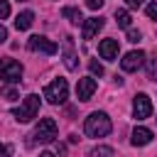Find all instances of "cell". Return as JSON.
I'll return each mask as SVG.
<instances>
[{"instance_id":"24","label":"cell","mask_w":157,"mask_h":157,"mask_svg":"<svg viewBox=\"0 0 157 157\" xmlns=\"http://www.w3.org/2000/svg\"><path fill=\"white\" fill-rule=\"evenodd\" d=\"M103 2H105V0H86V5H88L91 10H98V7H103Z\"/></svg>"},{"instance_id":"18","label":"cell","mask_w":157,"mask_h":157,"mask_svg":"<svg viewBox=\"0 0 157 157\" xmlns=\"http://www.w3.org/2000/svg\"><path fill=\"white\" fill-rule=\"evenodd\" d=\"M147 76H150L152 81H157V52H155L152 59L147 61Z\"/></svg>"},{"instance_id":"22","label":"cell","mask_w":157,"mask_h":157,"mask_svg":"<svg viewBox=\"0 0 157 157\" xmlns=\"http://www.w3.org/2000/svg\"><path fill=\"white\" fill-rule=\"evenodd\" d=\"M10 15V2L7 0H0V20H5Z\"/></svg>"},{"instance_id":"27","label":"cell","mask_w":157,"mask_h":157,"mask_svg":"<svg viewBox=\"0 0 157 157\" xmlns=\"http://www.w3.org/2000/svg\"><path fill=\"white\" fill-rule=\"evenodd\" d=\"M7 155H10V150H7L5 145H0V157H7Z\"/></svg>"},{"instance_id":"1","label":"cell","mask_w":157,"mask_h":157,"mask_svg":"<svg viewBox=\"0 0 157 157\" xmlns=\"http://www.w3.org/2000/svg\"><path fill=\"white\" fill-rule=\"evenodd\" d=\"M110 118L103 113V110H93L88 118H86V123H83V130H86V135L88 137H105L108 132H110Z\"/></svg>"},{"instance_id":"16","label":"cell","mask_w":157,"mask_h":157,"mask_svg":"<svg viewBox=\"0 0 157 157\" xmlns=\"http://www.w3.org/2000/svg\"><path fill=\"white\" fill-rule=\"evenodd\" d=\"M113 155H115V150L108 147V145H98V147L91 150V157H113Z\"/></svg>"},{"instance_id":"6","label":"cell","mask_w":157,"mask_h":157,"mask_svg":"<svg viewBox=\"0 0 157 157\" xmlns=\"http://www.w3.org/2000/svg\"><path fill=\"white\" fill-rule=\"evenodd\" d=\"M27 47H29L32 52H37V54H47V56L56 54V49H59V47H56L52 39H47V37H42V34L29 37V39H27Z\"/></svg>"},{"instance_id":"3","label":"cell","mask_w":157,"mask_h":157,"mask_svg":"<svg viewBox=\"0 0 157 157\" xmlns=\"http://www.w3.org/2000/svg\"><path fill=\"white\" fill-rule=\"evenodd\" d=\"M66 96H69V83H66V78H54V81L44 88V98H47L52 105L64 103Z\"/></svg>"},{"instance_id":"14","label":"cell","mask_w":157,"mask_h":157,"mask_svg":"<svg viewBox=\"0 0 157 157\" xmlns=\"http://www.w3.org/2000/svg\"><path fill=\"white\" fill-rule=\"evenodd\" d=\"M32 22H34V12H32V10H25V12H20V15H17L15 27L22 32V29H29V27H32Z\"/></svg>"},{"instance_id":"5","label":"cell","mask_w":157,"mask_h":157,"mask_svg":"<svg viewBox=\"0 0 157 157\" xmlns=\"http://www.w3.org/2000/svg\"><path fill=\"white\" fill-rule=\"evenodd\" d=\"M0 78L5 83H20L22 78V64L15 59H2L0 61Z\"/></svg>"},{"instance_id":"7","label":"cell","mask_w":157,"mask_h":157,"mask_svg":"<svg viewBox=\"0 0 157 157\" xmlns=\"http://www.w3.org/2000/svg\"><path fill=\"white\" fill-rule=\"evenodd\" d=\"M61 56H64V66L69 71L78 69V56H76V49H74V37H64V42H61Z\"/></svg>"},{"instance_id":"15","label":"cell","mask_w":157,"mask_h":157,"mask_svg":"<svg viewBox=\"0 0 157 157\" xmlns=\"http://www.w3.org/2000/svg\"><path fill=\"white\" fill-rule=\"evenodd\" d=\"M61 15H64L69 22H74V25L83 22V17H81V10H78V7H64V10H61Z\"/></svg>"},{"instance_id":"12","label":"cell","mask_w":157,"mask_h":157,"mask_svg":"<svg viewBox=\"0 0 157 157\" xmlns=\"http://www.w3.org/2000/svg\"><path fill=\"white\" fill-rule=\"evenodd\" d=\"M118 39H103L101 44H98V54L103 56V59H108V61H113V59H118Z\"/></svg>"},{"instance_id":"23","label":"cell","mask_w":157,"mask_h":157,"mask_svg":"<svg viewBox=\"0 0 157 157\" xmlns=\"http://www.w3.org/2000/svg\"><path fill=\"white\" fill-rule=\"evenodd\" d=\"M147 17H150V20H155V22H157V0H155V2H150V5H147Z\"/></svg>"},{"instance_id":"9","label":"cell","mask_w":157,"mask_h":157,"mask_svg":"<svg viewBox=\"0 0 157 157\" xmlns=\"http://www.w3.org/2000/svg\"><path fill=\"white\" fill-rule=\"evenodd\" d=\"M145 64V52H140V49H135V52H128L123 59H120V69L123 71H137L140 66Z\"/></svg>"},{"instance_id":"10","label":"cell","mask_w":157,"mask_h":157,"mask_svg":"<svg viewBox=\"0 0 157 157\" xmlns=\"http://www.w3.org/2000/svg\"><path fill=\"white\" fill-rule=\"evenodd\" d=\"M96 88H98V83H96V78L93 76H86V78H78V83H76V96H78V101H91V96L96 93Z\"/></svg>"},{"instance_id":"28","label":"cell","mask_w":157,"mask_h":157,"mask_svg":"<svg viewBox=\"0 0 157 157\" xmlns=\"http://www.w3.org/2000/svg\"><path fill=\"white\" fill-rule=\"evenodd\" d=\"M39 157H54V155H52V152H42Z\"/></svg>"},{"instance_id":"19","label":"cell","mask_w":157,"mask_h":157,"mask_svg":"<svg viewBox=\"0 0 157 157\" xmlns=\"http://www.w3.org/2000/svg\"><path fill=\"white\" fill-rule=\"evenodd\" d=\"M2 98H7V101H17V88H15V86H5V88H2Z\"/></svg>"},{"instance_id":"2","label":"cell","mask_w":157,"mask_h":157,"mask_svg":"<svg viewBox=\"0 0 157 157\" xmlns=\"http://www.w3.org/2000/svg\"><path fill=\"white\" fill-rule=\"evenodd\" d=\"M37 113H39V96H37V93H29V96L20 103V108L12 110V115H15L17 123H29V120L37 118Z\"/></svg>"},{"instance_id":"26","label":"cell","mask_w":157,"mask_h":157,"mask_svg":"<svg viewBox=\"0 0 157 157\" xmlns=\"http://www.w3.org/2000/svg\"><path fill=\"white\" fill-rule=\"evenodd\" d=\"M128 2V7H140L142 5V0H125Z\"/></svg>"},{"instance_id":"17","label":"cell","mask_w":157,"mask_h":157,"mask_svg":"<svg viewBox=\"0 0 157 157\" xmlns=\"http://www.w3.org/2000/svg\"><path fill=\"white\" fill-rule=\"evenodd\" d=\"M115 22H118L120 27H125V29H128V27H130V12H128V10H123V7H120V10H115Z\"/></svg>"},{"instance_id":"4","label":"cell","mask_w":157,"mask_h":157,"mask_svg":"<svg viewBox=\"0 0 157 157\" xmlns=\"http://www.w3.org/2000/svg\"><path fill=\"white\" fill-rule=\"evenodd\" d=\"M56 120L54 118H42L39 120V125L34 128V142H42V145H47V142H54L56 140Z\"/></svg>"},{"instance_id":"20","label":"cell","mask_w":157,"mask_h":157,"mask_svg":"<svg viewBox=\"0 0 157 157\" xmlns=\"http://www.w3.org/2000/svg\"><path fill=\"white\" fill-rule=\"evenodd\" d=\"M142 39V34H140V29H132V27H128V42H132V44H137Z\"/></svg>"},{"instance_id":"8","label":"cell","mask_w":157,"mask_h":157,"mask_svg":"<svg viewBox=\"0 0 157 157\" xmlns=\"http://www.w3.org/2000/svg\"><path fill=\"white\" fill-rule=\"evenodd\" d=\"M150 113H152V101H150V96L137 93V96L132 98V115H135L137 120H145V118H150Z\"/></svg>"},{"instance_id":"21","label":"cell","mask_w":157,"mask_h":157,"mask_svg":"<svg viewBox=\"0 0 157 157\" xmlns=\"http://www.w3.org/2000/svg\"><path fill=\"white\" fill-rule=\"evenodd\" d=\"M88 69H91V74H93V76H103V66H101L96 59H91V61H88Z\"/></svg>"},{"instance_id":"11","label":"cell","mask_w":157,"mask_h":157,"mask_svg":"<svg viewBox=\"0 0 157 157\" xmlns=\"http://www.w3.org/2000/svg\"><path fill=\"white\" fill-rule=\"evenodd\" d=\"M103 25H105L103 17H88V20H83V39H93L103 29Z\"/></svg>"},{"instance_id":"13","label":"cell","mask_w":157,"mask_h":157,"mask_svg":"<svg viewBox=\"0 0 157 157\" xmlns=\"http://www.w3.org/2000/svg\"><path fill=\"white\" fill-rule=\"evenodd\" d=\"M130 142H132L135 147H145V145H150V142H152V130H147V128H135Z\"/></svg>"},{"instance_id":"25","label":"cell","mask_w":157,"mask_h":157,"mask_svg":"<svg viewBox=\"0 0 157 157\" xmlns=\"http://www.w3.org/2000/svg\"><path fill=\"white\" fill-rule=\"evenodd\" d=\"M5 39H7V29H5V27H2V25H0V44H2V42H5Z\"/></svg>"}]
</instances>
